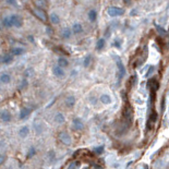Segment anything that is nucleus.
I'll list each match as a JSON object with an SVG mask.
<instances>
[{
  "label": "nucleus",
  "mask_w": 169,
  "mask_h": 169,
  "mask_svg": "<svg viewBox=\"0 0 169 169\" xmlns=\"http://www.w3.org/2000/svg\"><path fill=\"white\" fill-rule=\"evenodd\" d=\"M10 21L12 24V27L15 28H21L24 25V20L21 15L19 14H10Z\"/></svg>",
  "instance_id": "f257e3e1"
},
{
  "label": "nucleus",
  "mask_w": 169,
  "mask_h": 169,
  "mask_svg": "<svg viewBox=\"0 0 169 169\" xmlns=\"http://www.w3.org/2000/svg\"><path fill=\"white\" fill-rule=\"evenodd\" d=\"M58 139H59V141L61 142L63 145L70 146L71 144H72V137H71V135L69 134V132H67V131H61V132H59Z\"/></svg>",
  "instance_id": "f03ea898"
},
{
  "label": "nucleus",
  "mask_w": 169,
  "mask_h": 169,
  "mask_svg": "<svg viewBox=\"0 0 169 169\" xmlns=\"http://www.w3.org/2000/svg\"><path fill=\"white\" fill-rule=\"evenodd\" d=\"M71 128H72L74 131L80 132V131L84 130V128H85V124H84L83 120H82L81 118L75 117V118H73V119H72V122H71Z\"/></svg>",
  "instance_id": "7ed1b4c3"
},
{
  "label": "nucleus",
  "mask_w": 169,
  "mask_h": 169,
  "mask_svg": "<svg viewBox=\"0 0 169 169\" xmlns=\"http://www.w3.org/2000/svg\"><path fill=\"white\" fill-rule=\"evenodd\" d=\"M32 12H33V14H34L35 17L39 20V21L44 22V23H46V22H47L48 17H47V14H46V12H45V10H44V9L36 8V7H35V8L32 10Z\"/></svg>",
  "instance_id": "20e7f679"
},
{
  "label": "nucleus",
  "mask_w": 169,
  "mask_h": 169,
  "mask_svg": "<svg viewBox=\"0 0 169 169\" xmlns=\"http://www.w3.org/2000/svg\"><path fill=\"white\" fill-rule=\"evenodd\" d=\"M107 14L112 17H121L124 14V10L122 8H119V7H109L107 9Z\"/></svg>",
  "instance_id": "39448f33"
},
{
  "label": "nucleus",
  "mask_w": 169,
  "mask_h": 169,
  "mask_svg": "<svg viewBox=\"0 0 169 169\" xmlns=\"http://www.w3.org/2000/svg\"><path fill=\"white\" fill-rule=\"evenodd\" d=\"M116 63H117V69H118V77H119V80H121L127 73L126 67H124L123 62L121 61V59L119 57H116Z\"/></svg>",
  "instance_id": "423d86ee"
},
{
  "label": "nucleus",
  "mask_w": 169,
  "mask_h": 169,
  "mask_svg": "<svg viewBox=\"0 0 169 169\" xmlns=\"http://www.w3.org/2000/svg\"><path fill=\"white\" fill-rule=\"evenodd\" d=\"M52 74L56 77H58V79H63V77H66V70H64L63 68H61L60 66H58V64L52 67Z\"/></svg>",
  "instance_id": "0eeeda50"
},
{
  "label": "nucleus",
  "mask_w": 169,
  "mask_h": 169,
  "mask_svg": "<svg viewBox=\"0 0 169 169\" xmlns=\"http://www.w3.org/2000/svg\"><path fill=\"white\" fill-rule=\"evenodd\" d=\"M123 117H124V119L127 120V121L129 122V124L132 122V119H133V112H132V108H131V106L130 105H127V106H124V108H123Z\"/></svg>",
  "instance_id": "6e6552de"
},
{
  "label": "nucleus",
  "mask_w": 169,
  "mask_h": 169,
  "mask_svg": "<svg viewBox=\"0 0 169 169\" xmlns=\"http://www.w3.org/2000/svg\"><path fill=\"white\" fill-rule=\"evenodd\" d=\"M0 120L4 123H9L12 120V113L9 112L8 109H2L0 112Z\"/></svg>",
  "instance_id": "1a4fd4ad"
},
{
  "label": "nucleus",
  "mask_w": 169,
  "mask_h": 169,
  "mask_svg": "<svg viewBox=\"0 0 169 169\" xmlns=\"http://www.w3.org/2000/svg\"><path fill=\"white\" fill-rule=\"evenodd\" d=\"M75 104H77V98H75V96H73V95H69V96H67L66 99H64V106H66L67 108H69V109H72L75 106Z\"/></svg>",
  "instance_id": "9d476101"
},
{
  "label": "nucleus",
  "mask_w": 169,
  "mask_h": 169,
  "mask_svg": "<svg viewBox=\"0 0 169 169\" xmlns=\"http://www.w3.org/2000/svg\"><path fill=\"white\" fill-rule=\"evenodd\" d=\"M48 19H49V22L52 23V25H58V24H60V17L56 11L50 12Z\"/></svg>",
  "instance_id": "9b49d317"
},
{
  "label": "nucleus",
  "mask_w": 169,
  "mask_h": 169,
  "mask_svg": "<svg viewBox=\"0 0 169 169\" xmlns=\"http://www.w3.org/2000/svg\"><path fill=\"white\" fill-rule=\"evenodd\" d=\"M71 30H72V33L75 35H79L81 33H83L84 28H83V25H82L80 22H74L71 26Z\"/></svg>",
  "instance_id": "f8f14e48"
},
{
  "label": "nucleus",
  "mask_w": 169,
  "mask_h": 169,
  "mask_svg": "<svg viewBox=\"0 0 169 169\" xmlns=\"http://www.w3.org/2000/svg\"><path fill=\"white\" fill-rule=\"evenodd\" d=\"M60 35H61V37L63 39L68 41V39H70L71 37L73 36V33H72V30H71V27H63L61 30V32H60Z\"/></svg>",
  "instance_id": "ddd939ff"
},
{
  "label": "nucleus",
  "mask_w": 169,
  "mask_h": 169,
  "mask_svg": "<svg viewBox=\"0 0 169 169\" xmlns=\"http://www.w3.org/2000/svg\"><path fill=\"white\" fill-rule=\"evenodd\" d=\"M31 113H32V108H30V107H23V108H21V110H20L19 118H20L21 120H24V119H26L27 117H30Z\"/></svg>",
  "instance_id": "4468645a"
},
{
  "label": "nucleus",
  "mask_w": 169,
  "mask_h": 169,
  "mask_svg": "<svg viewBox=\"0 0 169 169\" xmlns=\"http://www.w3.org/2000/svg\"><path fill=\"white\" fill-rule=\"evenodd\" d=\"M54 121L56 122L57 124H63L64 122H66V116L61 112H58L55 113L54 116Z\"/></svg>",
  "instance_id": "2eb2a0df"
},
{
  "label": "nucleus",
  "mask_w": 169,
  "mask_h": 169,
  "mask_svg": "<svg viewBox=\"0 0 169 169\" xmlns=\"http://www.w3.org/2000/svg\"><path fill=\"white\" fill-rule=\"evenodd\" d=\"M23 54H25V48L21 47V46H17V47H13L11 49V55L13 57H17V56H22Z\"/></svg>",
  "instance_id": "dca6fc26"
},
{
  "label": "nucleus",
  "mask_w": 169,
  "mask_h": 169,
  "mask_svg": "<svg viewBox=\"0 0 169 169\" xmlns=\"http://www.w3.org/2000/svg\"><path fill=\"white\" fill-rule=\"evenodd\" d=\"M99 102L104 105H110L112 103V98L109 94H102L99 96Z\"/></svg>",
  "instance_id": "f3484780"
},
{
  "label": "nucleus",
  "mask_w": 169,
  "mask_h": 169,
  "mask_svg": "<svg viewBox=\"0 0 169 169\" xmlns=\"http://www.w3.org/2000/svg\"><path fill=\"white\" fill-rule=\"evenodd\" d=\"M11 80H12V77H11V75L8 72H2L0 74V83L1 84H9L11 82Z\"/></svg>",
  "instance_id": "a211bd4d"
},
{
  "label": "nucleus",
  "mask_w": 169,
  "mask_h": 169,
  "mask_svg": "<svg viewBox=\"0 0 169 169\" xmlns=\"http://www.w3.org/2000/svg\"><path fill=\"white\" fill-rule=\"evenodd\" d=\"M28 134H30V128H28L27 126H23V127L20 128L19 137H21V139H25V137H27Z\"/></svg>",
  "instance_id": "6ab92c4d"
},
{
  "label": "nucleus",
  "mask_w": 169,
  "mask_h": 169,
  "mask_svg": "<svg viewBox=\"0 0 169 169\" xmlns=\"http://www.w3.org/2000/svg\"><path fill=\"white\" fill-rule=\"evenodd\" d=\"M34 4L36 8H41L45 10L48 7V1L47 0H34Z\"/></svg>",
  "instance_id": "aec40b11"
},
{
  "label": "nucleus",
  "mask_w": 169,
  "mask_h": 169,
  "mask_svg": "<svg viewBox=\"0 0 169 169\" xmlns=\"http://www.w3.org/2000/svg\"><path fill=\"white\" fill-rule=\"evenodd\" d=\"M58 66H60L61 68L66 69L69 67V60L66 57H59L58 58Z\"/></svg>",
  "instance_id": "412c9836"
},
{
  "label": "nucleus",
  "mask_w": 169,
  "mask_h": 169,
  "mask_svg": "<svg viewBox=\"0 0 169 169\" xmlns=\"http://www.w3.org/2000/svg\"><path fill=\"white\" fill-rule=\"evenodd\" d=\"M87 17L91 22H95L97 20V11L95 9H91L90 11L87 12Z\"/></svg>",
  "instance_id": "4be33fe9"
},
{
  "label": "nucleus",
  "mask_w": 169,
  "mask_h": 169,
  "mask_svg": "<svg viewBox=\"0 0 169 169\" xmlns=\"http://www.w3.org/2000/svg\"><path fill=\"white\" fill-rule=\"evenodd\" d=\"M105 46H106V41H105V38H99L98 41H97L95 48H96L97 52H101V50H103L104 48H105Z\"/></svg>",
  "instance_id": "5701e85b"
},
{
  "label": "nucleus",
  "mask_w": 169,
  "mask_h": 169,
  "mask_svg": "<svg viewBox=\"0 0 169 169\" xmlns=\"http://www.w3.org/2000/svg\"><path fill=\"white\" fill-rule=\"evenodd\" d=\"M13 61V56L11 54H6L2 56V63L4 64H9Z\"/></svg>",
  "instance_id": "b1692460"
},
{
  "label": "nucleus",
  "mask_w": 169,
  "mask_h": 169,
  "mask_svg": "<svg viewBox=\"0 0 169 169\" xmlns=\"http://www.w3.org/2000/svg\"><path fill=\"white\" fill-rule=\"evenodd\" d=\"M2 25L4 27H12V24H11V21H10V15H6V17H2Z\"/></svg>",
  "instance_id": "393cba45"
},
{
  "label": "nucleus",
  "mask_w": 169,
  "mask_h": 169,
  "mask_svg": "<svg viewBox=\"0 0 169 169\" xmlns=\"http://www.w3.org/2000/svg\"><path fill=\"white\" fill-rule=\"evenodd\" d=\"M91 62H92V56L91 55H86L83 59V67L84 68H88L91 66Z\"/></svg>",
  "instance_id": "a878e982"
},
{
  "label": "nucleus",
  "mask_w": 169,
  "mask_h": 169,
  "mask_svg": "<svg viewBox=\"0 0 169 169\" xmlns=\"http://www.w3.org/2000/svg\"><path fill=\"white\" fill-rule=\"evenodd\" d=\"M154 25H155V27H156L157 32H158L159 34L162 35V36H166V35L168 34V33H167V31H166V30H165V28H164V27H162V26H159V25H158V24H157V23H155Z\"/></svg>",
  "instance_id": "bb28decb"
},
{
  "label": "nucleus",
  "mask_w": 169,
  "mask_h": 169,
  "mask_svg": "<svg viewBox=\"0 0 169 169\" xmlns=\"http://www.w3.org/2000/svg\"><path fill=\"white\" fill-rule=\"evenodd\" d=\"M36 148L34 147V146H31L30 148H28V151H27V158L30 159V158H32V157H34L35 156V154H36Z\"/></svg>",
  "instance_id": "cd10ccee"
},
{
  "label": "nucleus",
  "mask_w": 169,
  "mask_h": 169,
  "mask_svg": "<svg viewBox=\"0 0 169 169\" xmlns=\"http://www.w3.org/2000/svg\"><path fill=\"white\" fill-rule=\"evenodd\" d=\"M34 129H35V131H36L37 134H39V133L43 132V126H42V123L38 121H36L34 123Z\"/></svg>",
  "instance_id": "c85d7f7f"
},
{
  "label": "nucleus",
  "mask_w": 169,
  "mask_h": 169,
  "mask_svg": "<svg viewBox=\"0 0 169 169\" xmlns=\"http://www.w3.org/2000/svg\"><path fill=\"white\" fill-rule=\"evenodd\" d=\"M93 152H94L95 154H97V155L103 154V153H104V146H103V145L97 146V147H95L94 150H93Z\"/></svg>",
  "instance_id": "c756f323"
},
{
  "label": "nucleus",
  "mask_w": 169,
  "mask_h": 169,
  "mask_svg": "<svg viewBox=\"0 0 169 169\" xmlns=\"http://www.w3.org/2000/svg\"><path fill=\"white\" fill-rule=\"evenodd\" d=\"M152 82H153V84L150 82V83L152 84V85H150V86H151V90L154 91V92H155V91L158 90V86H159V85H158V82H157L156 80H152Z\"/></svg>",
  "instance_id": "7c9ffc66"
},
{
  "label": "nucleus",
  "mask_w": 169,
  "mask_h": 169,
  "mask_svg": "<svg viewBox=\"0 0 169 169\" xmlns=\"http://www.w3.org/2000/svg\"><path fill=\"white\" fill-rule=\"evenodd\" d=\"M27 84H28L27 80H26V79H23V80H22V81H21V85H20V88H21V90H24V88H26Z\"/></svg>",
  "instance_id": "2f4dec72"
},
{
  "label": "nucleus",
  "mask_w": 169,
  "mask_h": 169,
  "mask_svg": "<svg viewBox=\"0 0 169 169\" xmlns=\"http://www.w3.org/2000/svg\"><path fill=\"white\" fill-rule=\"evenodd\" d=\"M155 71V68L154 67H150V68H148V71L147 72H146V74H145V77H151V74H153V72H154Z\"/></svg>",
  "instance_id": "473e14b6"
},
{
  "label": "nucleus",
  "mask_w": 169,
  "mask_h": 169,
  "mask_svg": "<svg viewBox=\"0 0 169 169\" xmlns=\"http://www.w3.org/2000/svg\"><path fill=\"white\" fill-rule=\"evenodd\" d=\"M7 2L12 7H19V3H17V0H7Z\"/></svg>",
  "instance_id": "72a5a7b5"
},
{
  "label": "nucleus",
  "mask_w": 169,
  "mask_h": 169,
  "mask_svg": "<svg viewBox=\"0 0 169 169\" xmlns=\"http://www.w3.org/2000/svg\"><path fill=\"white\" fill-rule=\"evenodd\" d=\"M32 73H33V70L32 69H27V70H25L24 71V75H25V77H31L32 75Z\"/></svg>",
  "instance_id": "f704fd0d"
},
{
  "label": "nucleus",
  "mask_w": 169,
  "mask_h": 169,
  "mask_svg": "<svg viewBox=\"0 0 169 169\" xmlns=\"http://www.w3.org/2000/svg\"><path fill=\"white\" fill-rule=\"evenodd\" d=\"M113 46L117 48H120L121 47V42H120V39H116V42L113 43Z\"/></svg>",
  "instance_id": "c9c22d12"
},
{
  "label": "nucleus",
  "mask_w": 169,
  "mask_h": 169,
  "mask_svg": "<svg viewBox=\"0 0 169 169\" xmlns=\"http://www.w3.org/2000/svg\"><path fill=\"white\" fill-rule=\"evenodd\" d=\"M157 119V113L155 112H153V115H151V120H152L153 122H155Z\"/></svg>",
  "instance_id": "e433bc0d"
},
{
  "label": "nucleus",
  "mask_w": 169,
  "mask_h": 169,
  "mask_svg": "<svg viewBox=\"0 0 169 169\" xmlns=\"http://www.w3.org/2000/svg\"><path fill=\"white\" fill-rule=\"evenodd\" d=\"M4 161H6V156L4 155H0V165H2L4 163Z\"/></svg>",
  "instance_id": "4c0bfd02"
},
{
  "label": "nucleus",
  "mask_w": 169,
  "mask_h": 169,
  "mask_svg": "<svg viewBox=\"0 0 169 169\" xmlns=\"http://www.w3.org/2000/svg\"><path fill=\"white\" fill-rule=\"evenodd\" d=\"M162 110H165V97H164L163 102H162Z\"/></svg>",
  "instance_id": "58836bf2"
},
{
  "label": "nucleus",
  "mask_w": 169,
  "mask_h": 169,
  "mask_svg": "<svg viewBox=\"0 0 169 169\" xmlns=\"http://www.w3.org/2000/svg\"><path fill=\"white\" fill-rule=\"evenodd\" d=\"M46 31H47V33L48 34H52V27H46Z\"/></svg>",
  "instance_id": "ea45409f"
},
{
  "label": "nucleus",
  "mask_w": 169,
  "mask_h": 169,
  "mask_svg": "<svg viewBox=\"0 0 169 169\" xmlns=\"http://www.w3.org/2000/svg\"><path fill=\"white\" fill-rule=\"evenodd\" d=\"M28 39H30V42H31V43H34V37H33V36H31V35H30V36H28Z\"/></svg>",
  "instance_id": "a19ab883"
},
{
  "label": "nucleus",
  "mask_w": 169,
  "mask_h": 169,
  "mask_svg": "<svg viewBox=\"0 0 169 169\" xmlns=\"http://www.w3.org/2000/svg\"><path fill=\"white\" fill-rule=\"evenodd\" d=\"M0 63H2V56H0Z\"/></svg>",
  "instance_id": "79ce46f5"
},
{
  "label": "nucleus",
  "mask_w": 169,
  "mask_h": 169,
  "mask_svg": "<svg viewBox=\"0 0 169 169\" xmlns=\"http://www.w3.org/2000/svg\"><path fill=\"white\" fill-rule=\"evenodd\" d=\"M21 1H22V2H27L28 0H21Z\"/></svg>",
  "instance_id": "37998d69"
},
{
  "label": "nucleus",
  "mask_w": 169,
  "mask_h": 169,
  "mask_svg": "<svg viewBox=\"0 0 169 169\" xmlns=\"http://www.w3.org/2000/svg\"><path fill=\"white\" fill-rule=\"evenodd\" d=\"M0 86H1V83H0Z\"/></svg>",
  "instance_id": "c03bdc74"
}]
</instances>
